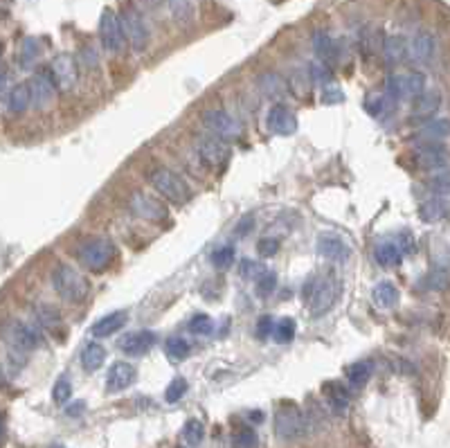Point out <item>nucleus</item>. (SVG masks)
<instances>
[{
  "label": "nucleus",
  "instance_id": "obj_1",
  "mask_svg": "<svg viewBox=\"0 0 450 448\" xmlns=\"http://www.w3.org/2000/svg\"><path fill=\"white\" fill-rule=\"evenodd\" d=\"M79 262L84 264L86 271L90 273H104L109 271L117 257V248L109 237H95L86 241L77 252Z\"/></svg>",
  "mask_w": 450,
  "mask_h": 448
},
{
  "label": "nucleus",
  "instance_id": "obj_2",
  "mask_svg": "<svg viewBox=\"0 0 450 448\" xmlns=\"http://www.w3.org/2000/svg\"><path fill=\"white\" fill-rule=\"evenodd\" d=\"M52 287L65 302H84L88 298V280L81 275L77 268H72L68 264H59L52 273Z\"/></svg>",
  "mask_w": 450,
  "mask_h": 448
},
{
  "label": "nucleus",
  "instance_id": "obj_3",
  "mask_svg": "<svg viewBox=\"0 0 450 448\" xmlns=\"http://www.w3.org/2000/svg\"><path fill=\"white\" fill-rule=\"evenodd\" d=\"M308 419L295 403H282L275 412V435L282 442H295L306 435Z\"/></svg>",
  "mask_w": 450,
  "mask_h": 448
},
{
  "label": "nucleus",
  "instance_id": "obj_4",
  "mask_svg": "<svg viewBox=\"0 0 450 448\" xmlns=\"http://www.w3.org/2000/svg\"><path fill=\"white\" fill-rule=\"evenodd\" d=\"M149 183L153 185V190L158 192L160 197L176 203V205H185V203L192 199L190 185H187L176 172H171V169H162V167L153 169L149 174Z\"/></svg>",
  "mask_w": 450,
  "mask_h": 448
},
{
  "label": "nucleus",
  "instance_id": "obj_5",
  "mask_svg": "<svg viewBox=\"0 0 450 448\" xmlns=\"http://www.w3.org/2000/svg\"><path fill=\"white\" fill-rule=\"evenodd\" d=\"M120 23H122V30H124V38L131 43L135 52H142L146 50L149 45V27L144 23V16L140 14L135 5L126 3L124 10L120 12Z\"/></svg>",
  "mask_w": 450,
  "mask_h": 448
},
{
  "label": "nucleus",
  "instance_id": "obj_6",
  "mask_svg": "<svg viewBox=\"0 0 450 448\" xmlns=\"http://www.w3.org/2000/svg\"><path fill=\"white\" fill-rule=\"evenodd\" d=\"M0 338L16 352H34L38 347V336L34 329H30L21 320H5L0 322Z\"/></svg>",
  "mask_w": 450,
  "mask_h": 448
},
{
  "label": "nucleus",
  "instance_id": "obj_7",
  "mask_svg": "<svg viewBox=\"0 0 450 448\" xmlns=\"http://www.w3.org/2000/svg\"><path fill=\"white\" fill-rule=\"evenodd\" d=\"M387 97L392 102L401 100H416L425 91V77L421 72H405V75H390L387 77Z\"/></svg>",
  "mask_w": 450,
  "mask_h": 448
},
{
  "label": "nucleus",
  "instance_id": "obj_8",
  "mask_svg": "<svg viewBox=\"0 0 450 448\" xmlns=\"http://www.w3.org/2000/svg\"><path fill=\"white\" fill-rule=\"evenodd\" d=\"M100 38L104 47L109 52H122L124 50V30H122V23H120V16L111 10V7H106L100 16Z\"/></svg>",
  "mask_w": 450,
  "mask_h": 448
},
{
  "label": "nucleus",
  "instance_id": "obj_9",
  "mask_svg": "<svg viewBox=\"0 0 450 448\" xmlns=\"http://www.w3.org/2000/svg\"><path fill=\"white\" fill-rule=\"evenodd\" d=\"M203 124H205L210 135H214L223 142H232L241 135V126L236 124V120L223 111H205L203 113Z\"/></svg>",
  "mask_w": 450,
  "mask_h": 448
},
{
  "label": "nucleus",
  "instance_id": "obj_10",
  "mask_svg": "<svg viewBox=\"0 0 450 448\" xmlns=\"http://www.w3.org/2000/svg\"><path fill=\"white\" fill-rule=\"evenodd\" d=\"M128 208L135 216H140L144 221H151V223L165 221L169 216L167 208L162 205L158 199H151L149 194H144V192H135L133 197L128 199Z\"/></svg>",
  "mask_w": 450,
  "mask_h": 448
},
{
  "label": "nucleus",
  "instance_id": "obj_11",
  "mask_svg": "<svg viewBox=\"0 0 450 448\" xmlns=\"http://www.w3.org/2000/svg\"><path fill=\"white\" fill-rule=\"evenodd\" d=\"M338 282L333 280V277H329V280H324L320 282L317 287L311 291V295H308V309H311V315L317 317V315H324L329 309L335 304V300H338Z\"/></svg>",
  "mask_w": 450,
  "mask_h": 448
},
{
  "label": "nucleus",
  "instance_id": "obj_12",
  "mask_svg": "<svg viewBox=\"0 0 450 448\" xmlns=\"http://www.w3.org/2000/svg\"><path fill=\"white\" fill-rule=\"evenodd\" d=\"M199 156L207 167L223 169L230 162V146L214 135H205L199 140Z\"/></svg>",
  "mask_w": 450,
  "mask_h": 448
},
{
  "label": "nucleus",
  "instance_id": "obj_13",
  "mask_svg": "<svg viewBox=\"0 0 450 448\" xmlns=\"http://www.w3.org/2000/svg\"><path fill=\"white\" fill-rule=\"evenodd\" d=\"M50 77L54 81V86L59 88V91H68V88L75 86L77 81V61L75 56L70 54H59L54 56L52 63H50Z\"/></svg>",
  "mask_w": 450,
  "mask_h": 448
},
{
  "label": "nucleus",
  "instance_id": "obj_14",
  "mask_svg": "<svg viewBox=\"0 0 450 448\" xmlns=\"http://www.w3.org/2000/svg\"><path fill=\"white\" fill-rule=\"evenodd\" d=\"M414 165L425 172H435V169H444L448 165V151L439 142H425L416 146L414 151Z\"/></svg>",
  "mask_w": 450,
  "mask_h": 448
},
{
  "label": "nucleus",
  "instance_id": "obj_15",
  "mask_svg": "<svg viewBox=\"0 0 450 448\" xmlns=\"http://www.w3.org/2000/svg\"><path fill=\"white\" fill-rule=\"evenodd\" d=\"M268 128L275 135H293L297 131V120L284 104H275L268 113Z\"/></svg>",
  "mask_w": 450,
  "mask_h": 448
},
{
  "label": "nucleus",
  "instance_id": "obj_16",
  "mask_svg": "<svg viewBox=\"0 0 450 448\" xmlns=\"http://www.w3.org/2000/svg\"><path fill=\"white\" fill-rule=\"evenodd\" d=\"M56 91H59V88L54 86L50 72H38V75L32 79V84H30L32 104H34L36 109H45V106H50L54 102Z\"/></svg>",
  "mask_w": 450,
  "mask_h": 448
},
{
  "label": "nucleus",
  "instance_id": "obj_17",
  "mask_svg": "<svg viewBox=\"0 0 450 448\" xmlns=\"http://www.w3.org/2000/svg\"><path fill=\"white\" fill-rule=\"evenodd\" d=\"M135 368L126 361H117L115 365H111L109 374H106V388L109 392H122V390L131 388L135 383Z\"/></svg>",
  "mask_w": 450,
  "mask_h": 448
},
{
  "label": "nucleus",
  "instance_id": "obj_18",
  "mask_svg": "<svg viewBox=\"0 0 450 448\" xmlns=\"http://www.w3.org/2000/svg\"><path fill=\"white\" fill-rule=\"evenodd\" d=\"M155 343H158V336L149 329H142V331L128 333V336L122 338L120 347L124 349L128 356H142L149 352L151 347H155Z\"/></svg>",
  "mask_w": 450,
  "mask_h": 448
},
{
  "label": "nucleus",
  "instance_id": "obj_19",
  "mask_svg": "<svg viewBox=\"0 0 450 448\" xmlns=\"http://www.w3.org/2000/svg\"><path fill=\"white\" fill-rule=\"evenodd\" d=\"M315 250H317V255L324 257V259H329V262L347 259V255H349V248L345 246V241H342L338 234H329V232L317 237Z\"/></svg>",
  "mask_w": 450,
  "mask_h": 448
},
{
  "label": "nucleus",
  "instance_id": "obj_20",
  "mask_svg": "<svg viewBox=\"0 0 450 448\" xmlns=\"http://www.w3.org/2000/svg\"><path fill=\"white\" fill-rule=\"evenodd\" d=\"M126 320H128L126 311H113V313H109V315L100 317V320H97V322L93 324V327H90V331H93V336H95V338L113 336V333L120 331L122 327H124Z\"/></svg>",
  "mask_w": 450,
  "mask_h": 448
},
{
  "label": "nucleus",
  "instance_id": "obj_21",
  "mask_svg": "<svg viewBox=\"0 0 450 448\" xmlns=\"http://www.w3.org/2000/svg\"><path fill=\"white\" fill-rule=\"evenodd\" d=\"M441 106V95L437 91H423L414 100L412 120H430Z\"/></svg>",
  "mask_w": 450,
  "mask_h": 448
},
{
  "label": "nucleus",
  "instance_id": "obj_22",
  "mask_svg": "<svg viewBox=\"0 0 450 448\" xmlns=\"http://www.w3.org/2000/svg\"><path fill=\"white\" fill-rule=\"evenodd\" d=\"M407 54L412 56L416 63H428L432 59V54H435V38L428 32H419L412 43L407 45Z\"/></svg>",
  "mask_w": 450,
  "mask_h": 448
},
{
  "label": "nucleus",
  "instance_id": "obj_23",
  "mask_svg": "<svg viewBox=\"0 0 450 448\" xmlns=\"http://www.w3.org/2000/svg\"><path fill=\"white\" fill-rule=\"evenodd\" d=\"M322 392L326 396V401L335 410V412H345L349 405V390L340 383H326L322 388Z\"/></svg>",
  "mask_w": 450,
  "mask_h": 448
},
{
  "label": "nucleus",
  "instance_id": "obj_24",
  "mask_svg": "<svg viewBox=\"0 0 450 448\" xmlns=\"http://www.w3.org/2000/svg\"><path fill=\"white\" fill-rule=\"evenodd\" d=\"M383 54H385L387 63H401L407 56V41L403 36H387L383 41Z\"/></svg>",
  "mask_w": 450,
  "mask_h": 448
},
{
  "label": "nucleus",
  "instance_id": "obj_25",
  "mask_svg": "<svg viewBox=\"0 0 450 448\" xmlns=\"http://www.w3.org/2000/svg\"><path fill=\"white\" fill-rule=\"evenodd\" d=\"M106 361V349L100 343H88L81 349V363L86 372H97Z\"/></svg>",
  "mask_w": 450,
  "mask_h": 448
},
{
  "label": "nucleus",
  "instance_id": "obj_26",
  "mask_svg": "<svg viewBox=\"0 0 450 448\" xmlns=\"http://www.w3.org/2000/svg\"><path fill=\"white\" fill-rule=\"evenodd\" d=\"M450 135V120H430L421 126L419 137L425 142H439Z\"/></svg>",
  "mask_w": 450,
  "mask_h": 448
},
{
  "label": "nucleus",
  "instance_id": "obj_27",
  "mask_svg": "<svg viewBox=\"0 0 450 448\" xmlns=\"http://www.w3.org/2000/svg\"><path fill=\"white\" fill-rule=\"evenodd\" d=\"M398 289L392 282H381L374 287V302L383 309H392L398 304Z\"/></svg>",
  "mask_w": 450,
  "mask_h": 448
},
{
  "label": "nucleus",
  "instance_id": "obj_28",
  "mask_svg": "<svg viewBox=\"0 0 450 448\" xmlns=\"http://www.w3.org/2000/svg\"><path fill=\"white\" fill-rule=\"evenodd\" d=\"M30 104H32L30 84L14 86L12 93H10V97H7V106H10V111H12V113H25Z\"/></svg>",
  "mask_w": 450,
  "mask_h": 448
},
{
  "label": "nucleus",
  "instance_id": "obj_29",
  "mask_svg": "<svg viewBox=\"0 0 450 448\" xmlns=\"http://www.w3.org/2000/svg\"><path fill=\"white\" fill-rule=\"evenodd\" d=\"M401 259H403V252L398 250L396 243L385 241V243H381V246L376 248V262H379L381 266H385V268L398 266Z\"/></svg>",
  "mask_w": 450,
  "mask_h": 448
},
{
  "label": "nucleus",
  "instance_id": "obj_30",
  "mask_svg": "<svg viewBox=\"0 0 450 448\" xmlns=\"http://www.w3.org/2000/svg\"><path fill=\"white\" fill-rule=\"evenodd\" d=\"M313 50H315L317 59H320L322 63L331 61L333 56H335V43H333V38L326 34V32H315V36H313Z\"/></svg>",
  "mask_w": 450,
  "mask_h": 448
},
{
  "label": "nucleus",
  "instance_id": "obj_31",
  "mask_svg": "<svg viewBox=\"0 0 450 448\" xmlns=\"http://www.w3.org/2000/svg\"><path fill=\"white\" fill-rule=\"evenodd\" d=\"M372 363L370 361H360V363H354L351 368L347 370V379L351 383V388H363L367 381L372 377Z\"/></svg>",
  "mask_w": 450,
  "mask_h": 448
},
{
  "label": "nucleus",
  "instance_id": "obj_32",
  "mask_svg": "<svg viewBox=\"0 0 450 448\" xmlns=\"http://www.w3.org/2000/svg\"><path fill=\"white\" fill-rule=\"evenodd\" d=\"M165 352H167V356L171 358V361H185L187 356H190V352H192V347H190V343H187L185 338H180V336H171V338H167V343H165Z\"/></svg>",
  "mask_w": 450,
  "mask_h": 448
},
{
  "label": "nucleus",
  "instance_id": "obj_33",
  "mask_svg": "<svg viewBox=\"0 0 450 448\" xmlns=\"http://www.w3.org/2000/svg\"><path fill=\"white\" fill-rule=\"evenodd\" d=\"M419 214H421V219H423L425 223H435V221H439V219L446 214V205H444V201H441V199H430V201L421 203Z\"/></svg>",
  "mask_w": 450,
  "mask_h": 448
},
{
  "label": "nucleus",
  "instance_id": "obj_34",
  "mask_svg": "<svg viewBox=\"0 0 450 448\" xmlns=\"http://www.w3.org/2000/svg\"><path fill=\"white\" fill-rule=\"evenodd\" d=\"M38 56H41V43H38L36 38L27 36L25 41H23V45H21V66L23 68H32L38 61Z\"/></svg>",
  "mask_w": 450,
  "mask_h": 448
},
{
  "label": "nucleus",
  "instance_id": "obj_35",
  "mask_svg": "<svg viewBox=\"0 0 450 448\" xmlns=\"http://www.w3.org/2000/svg\"><path fill=\"white\" fill-rule=\"evenodd\" d=\"M205 437V426L199 419H190L183 426V442L187 446H199Z\"/></svg>",
  "mask_w": 450,
  "mask_h": 448
},
{
  "label": "nucleus",
  "instance_id": "obj_36",
  "mask_svg": "<svg viewBox=\"0 0 450 448\" xmlns=\"http://www.w3.org/2000/svg\"><path fill=\"white\" fill-rule=\"evenodd\" d=\"M295 329H297L295 320H293V317H284V320H280V322L275 324L273 336H275V340H277L280 345L291 343V340L295 338Z\"/></svg>",
  "mask_w": 450,
  "mask_h": 448
},
{
  "label": "nucleus",
  "instance_id": "obj_37",
  "mask_svg": "<svg viewBox=\"0 0 450 448\" xmlns=\"http://www.w3.org/2000/svg\"><path fill=\"white\" fill-rule=\"evenodd\" d=\"M232 448H259V439L257 433L248 426L239 428L232 435Z\"/></svg>",
  "mask_w": 450,
  "mask_h": 448
},
{
  "label": "nucleus",
  "instance_id": "obj_38",
  "mask_svg": "<svg viewBox=\"0 0 450 448\" xmlns=\"http://www.w3.org/2000/svg\"><path fill=\"white\" fill-rule=\"evenodd\" d=\"M171 3V14L178 23H190L194 14V3L192 0H169Z\"/></svg>",
  "mask_w": 450,
  "mask_h": 448
},
{
  "label": "nucleus",
  "instance_id": "obj_39",
  "mask_svg": "<svg viewBox=\"0 0 450 448\" xmlns=\"http://www.w3.org/2000/svg\"><path fill=\"white\" fill-rule=\"evenodd\" d=\"M212 329H214V322H212V317L205 313H196L190 320V331L194 336H210Z\"/></svg>",
  "mask_w": 450,
  "mask_h": 448
},
{
  "label": "nucleus",
  "instance_id": "obj_40",
  "mask_svg": "<svg viewBox=\"0 0 450 448\" xmlns=\"http://www.w3.org/2000/svg\"><path fill=\"white\" fill-rule=\"evenodd\" d=\"M70 394H72V385H70V379L68 377H59V381L54 383V388H52V399H54V403H68L70 401Z\"/></svg>",
  "mask_w": 450,
  "mask_h": 448
},
{
  "label": "nucleus",
  "instance_id": "obj_41",
  "mask_svg": "<svg viewBox=\"0 0 450 448\" xmlns=\"http://www.w3.org/2000/svg\"><path fill=\"white\" fill-rule=\"evenodd\" d=\"M187 394V381L185 379H174L169 383V388H167V392H165V399H167V403H176L180 401Z\"/></svg>",
  "mask_w": 450,
  "mask_h": 448
},
{
  "label": "nucleus",
  "instance_id": "obj_42",
  "mask_svg": "<svg viewBox=\"0 0 450 448\" xmlns=\"http://www.w3.org/2000/svg\"><path fill=\"white\" fill-rule=\"evenodd\" d=\"M308 77H311V81H315V84H326V81H331V70L326 63L315 61V63H311Z\"/></svg>",
  "mask_w": 450,
  "mask_h": 448
},
{
  "label": "nucleus",
  "instance_id": "obj_43",
  "mask_svg": "<svg viewBox=\"0 0 450 448\" xmlns=\"http://www.w3.org/2000/svg\"><path fill=\"white\" fill-rule=\"evenodd\" d=\"M234 259V248L232 246H221L218 250L212 252V264L216 268H227Z\"/></svg>",
  "mask_w": 450,
  "mask_h": 448
},
{
  "label": "nucleus",
  "instance_id": "obj_44",
  "mask_svg": "<svg viewBox=\"0 0 450 448\" xmlns=\"http://www.w3.org/2000/svg\"><path fill=\"white\" fill-rule=\"evenodd\" d=\"M275 287H277V275H275L273 271H266V273L257 280V293H259L261 298L270 295V293L275 291Z\"/></svg>",
  "mask_w": 450,
  "mask_h": 448
},
{
  "label": "nucleus",
  "instance_id": "obj_45",
  "mask_svg": "<svg viewBox=\"0 0 450 448\" xmlns=\"http://www.w3.org/2000/svg\"><path fill=\"white\" fill-rule=\"evenodd\" d=\"M448 280H450V275H448L446 268H437V271H432L428 275L425 284H428L430 289H446L448 287Z\"/></svg>",
  "mask_w": 450,
  "mask_h": 448
},
{
  "label": "nucleus",
  "instance_id": "obj_46",
  "mask_svg": "<svg viewBox=\"0 0 450 448\" xmlns=\"http://www.w3.org/2000/svg\"><path fill=\"white\" fill-rule=\"evenodd\" d=\"M430 190L437 194H450V172L437 174L435 178H430Z\"/></svg>",
  "mask_w": 450,
  "mask_h": 448
},
{
  "label": "nucleus",
  "instance_id": "obj_47",
  "mask_svg": "<svg viewBox=\"0 0 450 448\" xmlns=\"http://www.w3.org/2000/svg\"><path fill=\"white\" fill-rule=\"evenodd\" d=\"M257 252H259V257H275L277 252H280V241L273 239V237L261 239L257 243Z\"/></svg>",
  "mask_w": 450,
  "mask_h": 448
},
{
  "label": "nucleus",
  "instance_id": "obj_48",
  "mask_svg": "<svg viewBox=\"0 0 450 448\" xmlns=\"http://www.w3.org/2000/svg\"><path fill=\"white\" fill-rule=\"evenodd\" d=\"M241 277H245V280H252V277H261L266 273V268L257 264V262H250V259H245V262H241Z\"/></svg>",
  "mask_w": 450,
  "mask_h": 448
},
{
  "label": "nucleus",
  "instance_id": "obj_49",
  "mask_svg": "<svg viewBox=\"0 0 450 448\" xmlns=\"http://www.w3.org/2000/svg\"><path fill=\"white\" fill-rule=\"evenodd\" d=\"M387 106H390V97L385 95V97H374V100H370L367 102V111L372 113V115H383V113L387 111Z\"/></svg>",
  "mask_w": 450,
  "mask_h": 448
},
{
  "label": "nucleus",
  "instance_id": "obj_50",
  "mask_svg": "<svg viewBox=\"0 0 450 448\" xmlns=\"http://www.w3.org/2000/svg\"><path fill=\"white\" fill-rule=\"evenodd\" d=\"M396 246H398L401 252H414V239H412V234H410V232H401Z\"/></svg>",
  "mask_w": 450,
  "mask_h": 448
},
{
  "label": "nucleus",
  "instance_id": "obj_51",
  "mask_svg": "<svg viewBox=\"0 0 450 448\" xmlns=\"http://www.w3.org/2000/svg\"><path fill=\"white\" fill-rule=\"evenodd\" d=\"M273 329H275V322L270 320V317H261L259 324H257V336L259 338H266V336L273 333Z\"/></svg>",
  "mask_w": 450,
  "mask_h": 448
},
{
  "label": "nucleus",
  "instance_id": "obj_52",
  "mask_svg": "<svg viewBox=\"0 0 450 448\" xmlns=\"http://www.w3.org/2000/svg\"><path fill=\"white\" fill-rule=\"evenodd\" d=\"M36 315L41 317V322H43V324H50V322L59 320V315L54 313V309H47V306H41L36 311Z\"/></svg>",
  "mask_w": 450,
  "mask_h": 448
},
{
  "label": "nucleus",
  "instance_id": "obj_53",
  "mask_svg": "<svg viewBox=\"0 0 450 448\" xmlns=\"http://www.w3.org/2000/svg\"><path fill=\"white\" fill-rule=\"evenodd\" d=\"M342 100H345V97H342L340 91H335V88H329V91H326L324 97H322L324 104H335V102H342Z\"/></svg>",
  "mask_w": 450,
  "mask_h": 448
},
{
  "label": "nucleus",
  "instance_id": "obj_54",
  "mask_svg": "<svg viewBox=\"0 0 450 448\" xmlns=\"http://www.w3.org/2000/svg\"><path fill=\"white\" fill-rule=\"evenodd\" d=\"M84 408H86V405H84V403H81V401H77V403H72V405H68V410H65V412H68V414H70V417H77V414H79L81 410H84Z\"/></svg>",
  "mask_w": 450,
  "mask_h": 448
},
{
  "label": "nucleus",
  "instance_id": "obj_55",
  "mask_svg": "<svg viewBox=\"0 0 450 448\" xmlns=\"http://www.w3.org/2000/svg\"><path fill=\"white\" fill-rule=\"evenodd\" d=\"M250 227H252V216H243L241 225L236 227V232H245V230H250Z\"/></svg>",
  "mask_w": 450,
  "mask_h": 448
},
{
  "label": "nucleus",
  "instance_id": "obj_56",
  "mask_svg": "<svg viewBox=\"0 0 450 448\" xmlns=\"http://www.w3.org/2000/svg\"><path fill=\"white\" fill-rule=\"evenodd\" d=\"M5 79H7V70L0 66V88H3V84H5Z\"/></svg>",
  "mask_w": 450,
  "mask_h": 448
},
{
  "label": "nucleus",
  "instance_id": "obj_57",
  "mask_svg": "<svg viewBox=\"0 0 450 448\" xmlns=\"http://www.w3.org/2000/svg\"><path fill=\"white\" fill-rule=\"evenodd\" d=\"M144 3H149V5H162L165 0H144Z\"/></svg>",
  "mask_w": 450,
  "mask_h": 448
},
{
  "label": "nucleus",
  "instance_id": "obj_58",
  "mask_svg": "<svg viewBox=\"0 0 450 448\" xmlns=\"http://www.w3.org/2000/svg\"><path fill=\"white\" fill-rule=\"evenodd\" d=\"M3 433H5V430H3V423H0V439H3Z\"/></svg>",
  "mask_w": 450,
  "mask_h": 448
},
{
  "label": "nucleus",
  "instance_id": "obj_59",
  "mask_svg": "<svg viewBox=\"0 0 450 448\" xmlns=\"http://www.w3.org/2000/svg\"><path fill=\"white\" fill-rule=\"evenodd\" d=\"M50 448H65V446H61V444H54V446H50Z\"/></svg>",
  "mask_w": 450,
  "mask_h": 448
},
{
  "label": "nucleus",
  "instance_id": "obj_60",
  "mask_svg": "<svg viewBox=\"0 0 450 448\" xmlns=\"http://www.w3.org/2000/svg\"><path fill=\"white\" fill-rule=\"evenodd\" d=\"M0 385H3V372H0Z\"/></svg>",
  "mask_w": 450,
  "mask_h": 448
},
{
  "label": "nucleus",
  "instance_id": "obj_61",
  "mask_svg": "<svg viewBox=\"0 0 450 448\" xmlns=\"http://www.w3.org/2000/svg\"><path fill=\"white\" fill-rule=\"evenodd\" d=\"M0 50H3V47H0Z\"/></svg>",
  "mask_w": 450,
  "mask_h": 448
}]
</instances>
